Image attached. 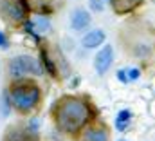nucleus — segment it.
Wrapping results in <instances>:
<instances>
[{"label": "nucleus", "instance_id": "nucleus-12", "mask_svg": "<svg viewBox=\"0 0 155 141\" xmlns=\"http://www.w3.org/2000/svg\"><path fill=\"white\" fill-rule=\"evenodd\" d=\"M88 5L92 11H103V0H88Z\"/></svg>", "mask_w": 155, "mask_h": 141}, {"label": "nucleus", "instance_id": "nucleus-10", "mask_svg": "<svg viewBox=\"0 0 155 141\" xmlns=\"http://www.w3.org/2000/svg\"><path fill=\"white\" fill-rule=\"evenodd\" d=\"M130 119H132V112L130 110H121L119 114H117V118H116V127H117V130H126V127H128V123H130Z\"/></svg>", "mask_w": 155, "mask_h": 141}, {"label": "nucleus", "instance_id": "nucleus-6", "mask_svg": "<svg viewBox=\"0 0 155 141\" xmlns=\"http://www.w3.org/2000/svg\"><path fill=\"white\" fill-rule=\"evenodd\" d=\"M4 141H38L35 132H31L29 129H20V127H13L5 132Z\"/></svg>", "mask_w": 155, "mask_h": 141}, {"label": "nucleus", "instance_id": "nucleus-7", "mask_svg": "<svg viewBox=\"0 0 155 141\" xmlns=\"http://www.w3.org/2000/svg\"><path fill=\"white\" fill-rule=\"evenodd\" d=\"M72 27L76 29V31H81V29H85L88 24H90V15L85 11V9H76L74 13H72Z\"/></svg>", "mask_w": 155, "mask_h": 141}, {"label": "nucleus", "instance_id": "nucleus-11", "mask_svg": "<svg viewBox=\"0 0 155 141\" xmlns=\"http://www.w3.org/2000/svg\"><path fill=\"white\" fill-rule=\"evenodd\" d=\"M9 107H11V100H9V92H2L0 96V116H7L9 114Z\"/></svg>", "mask_w": 155, "mask_h": 141}, {"label": "nucleus", "instance_id": "nucleus-1", "mask_svg": "<svg viewBox=\"0 0 155 141\" xmlns=\"http://www.w3.org/2000/svg\"><path fill=\"white\" fill-rule=\"evenodd\" d=\"M56 125L60 130L63 132H76L79 130L92 116L90 112V107L87 101L79 100V98H63L61 101H58L56 105Z\"/></svg>", "mask_w": 155, "mask_h": 141}, {"label": "nucleus", "instance_id": "nucleus-8", "mask_svg": "<svg viewBox=\"0 0 155 141\" xmlns=\"http://www.w3.org/2000/svg\"><path fill=\"white\" fill-rule=\"evenodd\" d=\"M103 40H105V33H103V31H99V29H96V31H90L88 35L83 36V45H85V47H88V49H92V47L101 45V43H103Z\"/></svg>", "mask_w": 155, "mask_h": 141}, {"label": "nucleus", "instance_id": "nucleus-9", "mask_svg": "<svg viewBox=\"0 0 155 141\" xmlns=\"http://www.w3.org/2000/svg\"><path fill=\"white\" fill-rule=\"evenodd\" d=\"M85 141H108V134L105 129H88L83 136Z\"/></svg>", "mask_w": 155, "mask_h": 141}, {"label": "nucleus", "instance_id": "nucleus-5", "mask_svg": "<svg viewBox=\"0 0 155 141\" xmlns=\"http://www.w3.org/2000/svg\"><path fill=\"white\" fill-rule=\"evenodd\" d=\"M0 7H2V13H4L7 18H11L13 22H20V20H24L25 11H24V7L18 5L16 2H13V0H4V2L0 4Z\"/></svg>", "mask_w": 155, "mask_h": 141}, {"label": "nucleus", "instance_id": "nucleus-16", "mask_svg": "<svg viewBox=\"0 0 155 141\" xmlns=\"http://www.w3.org/2000/svg\"><path fill=\"white\" fill-rule=\"evenodd\" d=\"M119 141H126V139H119Z\"/></svg>", "mask_w": 155, "mask_h": 141}, {"label": "nucleus", "instance_id": "nucleus-15", "mask_svg": "<svg viewBox=\"0 0 155 141\" xmlns=\"http://www.w3.org/2000/svg\"><path fill=\"white\" fill-rule=\"evenodd\" d=\"M137 2H139V0H126V4H124V9H128L130 5H135Z\"/></svg>", "mask_w": 155, "mask_h": 141}, {"label": "nucleus", "instance_id": "nucleus-14", "mask_svg": "<svg viewBox=\"0 0 155 141\" xmlns=\"http://www.w3.org/2000/svg\"><path fill=\"white\" fill-rule=\"evenodd\" d=\"M128 78L132 80V78H139V70L137 69H130L128 70Z\"/></svg>", "mask_w": 155, "mask_h": 141}, {"label": "nucleus", "instance_id": "nucleus-2", "mask_svg": "<svg viewBox=\"0 0 155 141\" xmlns=\"http://www.w3.org/2000/svg\"><path fill=\"white\" fill-rule=\"evenodd\" d=\"M11 105L16 107L20 112H27L35 108L40 101V89L31 81H18L9 91Z\"/></svg>", "mask_w": 155, "mask_h": 141}, {"label": "nucleus", "instance_id": "nucleus-13", "mask_svg": "<svg viewBox=\"0 0 155 141\" xmlns=\"http://www.w3.org/2000/svg\"><path fill=\"white\" fill-rule=\"evenodd\" d=\"M0 47H7V36L0 31Z\"/></svg>", "mask_w": 155, "mask_h": 141}, {"label": "nucleus", "instance_id": "nucleus-3", "mask_svg": "<svg viewBox=\"0 0 155 141\" xmlns=\"http://www.w3.org/2000/svg\"><path fill=\"white\" fill-rule=\"evenodd\" d=\"M9 72H11V76L20 78L24 74H29V72L41 74V67H40L38 62L35 58H31V56H16V58L9 60Z\"/></svg>", "mask_w": 155, "mask_h": 141}, {"label": "nucleus", "instance_id": "nucleus-4", "mask_svg": "<svg viewBox=\"0 0 155 141\" xmlns=\"http://www.w3.org/2000/svg\"><path fill=\"white\" fill-rule=\"evenodd\" d=\"M112 60H114V49L110 45H105L94 58V67L97 70V74L107 72V69L112 65Z\"/></svg>", "mask_w": 155, "mask_h": 141}]
</instances>
